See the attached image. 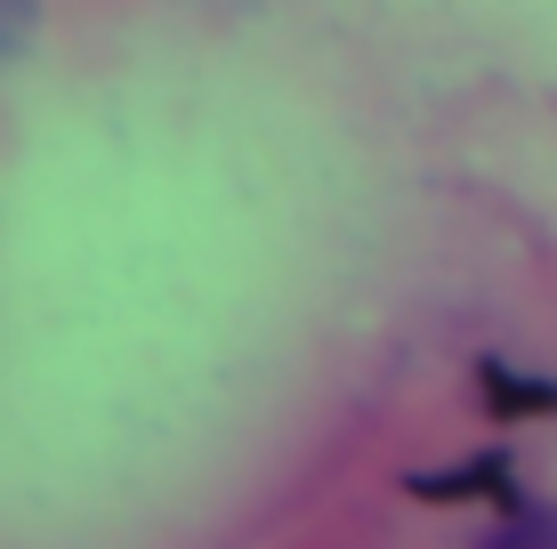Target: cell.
<instances>
[{
	"label": "cell",
	"mask_w": 557,
	"mask_h": 549,
	"mask_svg": "<svg viewBox=\"0 0 557 549\" xmlns=\"http://www.w3.org/2000/svg\"><path fill=\"white\" fill-rule=\"evenodd\" d=\"M476 549H557V501H525V509H509L502 525H493Z\"/></svg>",
	"instance_id": "obj_1"
},
{
	"label": "cell",
	"mask_w": 557,
	"mask_h": 549,
	"mask_svg": "<svg viewBox=\"0 0 557 549\" xmlns=\"http://www.w3.org/2000/svg\"><path fill=\"white\" fill-rule=\"evenodd\" d=\"M493 380V412H557V380H525L509 364H485Z\"/></svg>",
	"instance_id": "obj_2"
},
{
	"label": "cell",
	"mask_w": 557,
	"mask_h": 549,
	"mask_svg": "<svg viewBox=\"0 0 557 549\" xmlns=\"http://www.w3.org/2000/svg\"><path fill=\"white\" fill-rule=\"evenodd\" d=\"M33 33H41V0H0V73L25 65Z\"/></svg>",
	"instance_id": "obj_3"
}]
</instances>
